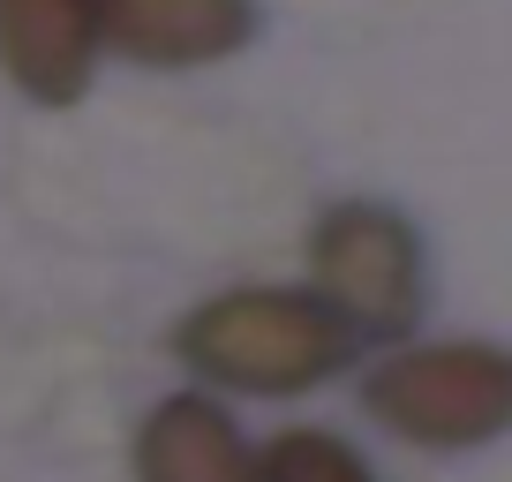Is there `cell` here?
I'll return each instance as SVG.
<instances>
[{
  "label": "cell",
  "mask_w": 512,
  "mask_h": 482,
  "mask_svg": "<svg viewBox=\"0 0 512 482\" xmlns=\"http://www.w3.org/2000/svg\"><path fill=\"white\" fill-rule=\"evenodd\" d=\"M347 324L309 294H226L181 324V354L241 392H309L347 362Z\"/></svg>",
  "instance_id": "obj_1"
},
{
  "label": "cell",
  "mask_w": 512,
  "mask_h": 482,
  "mask_svg": "<svg viewBox=\"0 0 512 482\" xmlns=\"http://www.w3.org/2000/svg\"><path fill=\"white\" fill-rule=\"evenodd\" d=\"M369 407L415 445H482L512 422V354L505 347H415L369 377Z\"/></svg>",
  "instance_id": "obj_2"
},
{
  "label": "cell",
  "mask_w": 512,
  "mask_h": 482,
  "mask_svg": "<svg viewBox=\"0 0 512 482\" xmlns=\"http://www.w3.org/2000/svg\"><path fill=\"white\" fill-rule=\"evenodd\" d=\"M317 279H324V302L354 332H400L415 317V294H422L415 226L392 219L384 204L332 211L317 226Z\"/></svg>",
  "instance_id": "obj_3"
},
{
  "label": "cell",
  "mask_w": 512,
  "mask_h": 482,
  "mask_svg": "<svg viewBox=\"0 0 512 482\" xmlns=\"http://www.w3.org/2000/svg\"><path fill=\"white\" fill-rule=\"evenodd\" d=\"M91 16L106 46L151 68L219 61L249 38V0H91Z\"/></svg>",
  "instance_id": "obj_4"
},
{
  "label": "cell",
  "mask_w": 512,
  "mask_h": 482,
  "mask_svg": "<svg viewBox=\"0 0 512 482\" xmlns=\"http://www.w3.org/2000/svg\"><path fill=\"white\" fill-rule=\"evenodd\" d=\"M98 16L91 0H0V68L31 98L61 106L91 83Z\"/></svg>",
  "instance_id": "obj_5"
},
{
  "label": "cell",
  "mask_w": 512,
  "mask_h": 482,
  "mask_svg": "<svg viewBox=\"0 0 512 482\" xmlns=\"http://www.w3.org/2000/svg\"><path fill=\"white\" fill-rule=\"evenodd\" d=\"M136 475L144 482H256V460L211 400H166L144 422Z\"/></svg>",
  "instance_id": "obj_6"
},
{
  "label": "cell",
  "mask_w": 512,
  "mask_h": 482,
  "mask_svg": "<svg viewBox=\"0 0 512 482\" xmlns=\"http://www.w3.org/2000/svg\"><path fill=\"white\" fill-rule=\"evenodd\" d=\"M256 482H377L362 467V452L339 445V437H317V430H287L264 445V467Z\"/></svg>",
  "instance_id": "obj_7"
}]
</instances>
